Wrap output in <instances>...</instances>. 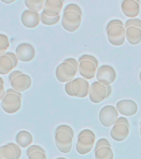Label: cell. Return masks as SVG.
<instances>
[{
    "label": "cell",
    "mask_w": 141,
    "mask_h": 159,
    "mask_svg": "<svg viewBox=\"0 0 141 159\" xmlns=\"http://www.w3.org/2000/svg\"><path fill=\"white\" fill-rule=\"evenodd\" d=\"M64 2L62 0H45L42 13L47 17H55L61 12Z\"/></svg>",
    "instance_id": "cell-16"
},
{
    "label": "cell",
    "mask_w": 141,
    "mask_h": 159,
    "mask_svg": "<svg viewBox=\"0 0 141 159\" xmlns=\"http://www.w3.org/2000/svg\"><path fill=\"white\" fill-rule=\"evenodd\" d=\"M28 159H47L46 155L42 152H36L28 156Z\"/></svg>",
    "instance_id": "cell-29"
},
{
    "label": "cell",
    "mask_w": 141,
    "mask_h": 159,
    "mask_svg": "<svg viewBox=\"0 0 141 159\" xmlns=\"http://www.w3.org/2000/svg\"><path fill=\"white\" fill-rule=\"evenodd\" d=\"M109 42L115 47H121L126 41V29L121 20L112 19L106 27Z\"/></svg>",
    "instance_id": "cell-4"
},
{
    "label": "cell",
    "mask_w": 141,
    "mask_h": 159,
    "mask_svg": "<svg viewBox=\"0 0 141 159\" xmlns=\"http://www.w3.org/2000/svg\"><path fill=\"white\" fill-rule=\"evenodd\" d=\"M79 71V62L74 58H67L56 67L55 76L61 83L72 81Z\"/></svg>",
    "instance_id": "cell-3"
},
{
    "label": "cell",
    "mask_w": 141,
    "mask_h": 159,
    "mask_svg": "<svg viewBox=\"0 0 141 159\" xmlns=\"http://www.w3.org/2000/svg\"><path fill=\"white\" fill-rule=\"evenodd\" d=\"M4 55H6V56H7L8 57H10L11 60L12 61V62H13V64H14V66H17V63H18V59H17V56H16L15 53H12V52H6Z\"/></svg>",
    "instance_id": "cell-31"
},
{
    "label": "cell",
    "mask_w": 141,
    "mask_h": 159,
    "mask_svg": "<svg viewBox=\"0 0 141 159\" xmlns=\"http://www.w3.org/2000/svg\"><path fill=\"white\" fill-rule=\"evenodd\" d=\"M130 134V124L125 117L118 118L111 130V139L117 142H122L127 139Z\"/></svg>",
    "instance_id": "cell-10"
},
{
    "label": "cell",
    "mask_w": 141,
    "mask_h": 159,
    "mask_svg": "<svg viewBox=\"0 0 141 159\" xmlns=\"http://www.w3.org/2000/svg\"><path fill=\"white\" fill-rule=\"evenodd\" d=\"M83 12L79 5L69 3L64 7L62 16L61 24L64 29L69 32H74L81 26Z\"/></svg>",
    "instance_id": "cell-1"
},
{
    "label": "cell",
    "mask_w": 141,
    "mask_h": 159,
    "mask_svg": "<svg viewBox=\"0 0 141 159\" xmlns=\"http://www.w3.org/2000/svg\"><path fill=\"white\" fill-rule=\"evenodd\" d=\"M121 10L125 16L130 19L136 18L140 11L139 0H124L121 2Z\"/></svg>",
    "instance_id": "cell-18"
},
{
    "label": "cell",
    "mask_w": 141,
    "mask_h": 159,
    "mask_svg": "<svg viewBox=\"0 0 141 159\" xmlns=\"http://www.w3.org/2000/svg\"><path fill=\"white\" fill-rule=\"evenodd\" d=\"M139 131H140V136H141V121H140V129H139Z\"/></svg>",
    "instance_id": "cell-38"
},
{
    "label": "cell",
    "mask_w": 141,
    "mask_h": 159,
    "mask_svg": "<svg viewBox=\"0 0 141 159\" xmlns=\"http://www.w3.org/2000/svg\"><path fill=\"white\" fill-rule=\"evenodd\" d=\"M40 17H41V22L45 25H47V26H52V25H55L56 23L59 22V21L60 20V15L59 16H57L55 17H49L45 16L43 13H41L40 14Z\"/></svg>",
    "instance_id": "cell-25"
},
{
    "label": "cell",
    "mask_w": 141,
    "mask_h": 159,
    "mask_svg": "<svg viewBox=\"0 0 141 159\" xmlns=\"http://www.w3.org/2000/svg\"><path fill=\"white\" fill-rule=\"evenodd\" d=\"M16 142L18 146L22 148H27L28 146H31L33 142V137L32 134L28 131H20L17 133L16 135Z\"/></svg>",
    "instance_id": "cell-20"
},
{
    "label": "cell",
    "mask_w": 141,
    "mask_h": 159,
    "mask_svg": "<svg viewBox=\"0 0 141 159\" xmlns=\"http://www.w3.org/2000/svg\"><path fill=\"white\" fill-rule=\"evenodd\" d=\"M2 2L4 3H12V2H14L15 0H10V1H5V0H1Z\"/></svg>",
    "instance_id": "cell-34"
},
{
    "label": "cell",
    "mask_w": 141,
    "mask_h": 159,
    "mask_svg": "<svg viewBox=\"0 0 141 159\" xmlns=\"http://www.w3.org/2000/svg\"><path fill=\"white\" fill-rule=\"evenodd\" d=\"M56 159H67V158H65V157H58V158Z\"/></svg>",
    "instance_id": "cell-37"
},
{
    "label": "cell",
    "mask_w": 141,
    "mask_h": 159,
    "mask_svg": "<svg viewBox=\"0 0 141 159\" xmlns=\"http://www.w3.org/2000/svg\"><path fill=\"white\" fill-rule=\"evenodd\" d=\"M0 84H2V85H4V81H3V80L0 77Z\"/></svg>",
    "instance_id": "cell-35"
},
{
    "label": "cell",
    "mask_w": 141,
    "mask_h": 159,
    "mask_svg": "<svg viewBox=\"0 0 141 159\" xmlns=\"http://www.w3.org/2000/svg\"><path fill=\"white\" fill-rule=\"evenodd\" d=\"M90 84L87 80L78 77L72 81L66 83L64 89L66 94L69 96L77 97V98H85L88 95Z\"/></svg>",
    "instance_id": "cell-6"
},
{
    "label": "cell",
    "mask_w": 141,
    "mask_h": 159,
    "mask_svg": "<svg viewBox=\"0 0 141 159\" xmlns=\"http://www.w3.org/2000/svg\"><path fill=\"white\" fill-rule=\"evenodd\" d=\"M21 21L22 25L27 28H35L39 25L41 22V17L39 12H33L27 9L23 11L21 16Z\"/></svg>",
    "instance_id": "cell-19"
},
{
    "label": "cell",
    "mask_w": 141,
    "mask_h": 159,
    "mask_svg": "<svg viewBox=\"0 0 141 159\" xmlns=\"http://www.w3.org/2000/svg\"><path fill=\"white\" fill-rule=\"evenodd\" d=\"M118 111L113 105H106L99 112V120L101 125L106 128L113 126L118 119Z\"/></svg>",
    "instance_id": "cell-12"
},
{
    "label": "cell",
    "mask_w": 141,
    "mask_h": 159,
    "mask_svg": "<svg viewBox=\"0 0 141 159\" xmlns=\"http://www.w3.org/2000/svg\"><path fill=\"white\" fill-rule=\"evenodd\" d=\"M5 94H6V91H5L4 85L0 84V101H2V99H3Z\"/></svg>",
    "instance_id": "cell-33"
},
{
    "label": "cell",
    "mask_w": 141,
    "mask_h": 159,
    "mask_svg": "<svg viewBox=\"0 0 141 159\" xmlns=\"http://www.w3.org/2000/svg\"><path fill=\"white\" fill-rule=\"evenodd\" d=\"M0 159H16V152L7 144L0 147Z\"/></svg>",
    "instance_id": "cell-23"
},
{
    "label": "cell",
    "mask_w": 141,
    "mask_h": 159,
    "mask_svg": "<svg viewBox=\"0 0 141 159\" xmlns=\"http://www.w3.org/2000/svg\"><path fill=\"white\" fill-rule=\"evenodd\" d=\"M45 152V151L44 149L42 148L41 147L38 146V145H32L30 146L27 150V156L28 157L29 155H31L33 152Z\"/></svg>",
    "instance_id": "cell-27"
},
{
    "label": "cell",
    "mask_w": 141,
    "mask_h": 159,
    "mask_svg": "<svg viewBox=\"0 0 141 159\" xmlns=\"http://www.w3.org/2000/svg\"><path fill=\"white\" fill-rule=\"evenodd\" d=\"M119 114L125 116H132L138 112V105L132 99H122L117 102L116 105Z\"/></svg>",
    "instance_id": "cell-17"
},
{
    "label": "cell",
    "mask_w": 141,
    "mask_h": 159,
    "mask_svg": "<svg viewBox=\"0 0 141 159\" xmlns=\"http://www.w3.org/2000/svg\"><path fill=\"white\" fill-rule=\"evenodd\" d=\"M126 38L130 44L135 46L141 42V20L132 18L127 20L124 25Z\"/></svg>",
    "instance_id": "cell-8"
},
{
    "label": "cell",
    "mask_w": 141,
    "mask_h": 159,
    "mask_svg": "<svg viewBox=\"0 0 141 159\" xmlns=\"http://www.w3.org/2000/svg\"><path fill=\"white\" fill-rule=\"evenodd\" d=\"M54 133V143L58 150L62 153L70 152L74 136L73 129L69 125L62 124L57 127Z\"/></svg>",
    "instance_id": "cell-2"
},
{
    "label": "cell",
    "mask_w": 141,
    "mask_h": 159,
    "mask_svg": "<svg viewBox=\"0 0 141 159\" xmlns=\"http://www.w3.org/2000/svg\"><path fill=\"white\" fill-rule=\"evenodd\" d=\"M45 0H25V4L28 9L33 12H39L43 9Z\"/></svg>",
    "instance_id": "cell-24"
},
{
    "label": "cell",
    "mask_w": 141,
    "mask_h": 159,
    "mask_svg": "<svg viewBox=\"0 0 141 159\" xmlns=\"http://www.w3.org/2000/svg\"><path fill=\"white\" fill-rule=\"evenodd\" d=\"M22 106V96L12 93H6L1 101V107L7 114H15Z\"/></svg>",
    "instance_id": "cell-11"
},
{
    "label": "cell",
    "mask_w": 141,
    "mask_h": 159,
    "mask_svg": "<svg viewBox=\"0 0 141 159\" xmlns=\"http://www.w3.org/2000/svg\"><path fill=\"white\" fill-rule=\"evenodd\" d=\"M95 159H113L114 153L111 147H101L94 151Z\"/></svg>",
    "instance_id": "cell-22"
},
{
    "label": "cell",
    "mask_w": 141,
    "mask_h": 159,
    "mask_svg": "<svg viewBox=\"0 0 141 159\" xmlns=\"http://www.w3.org/2000/svg\"><path fill=\"white\" fill-rule=\"evenodd\" d=\"M101 147H111V144L108 142V140L106 139H99L98 141L96 142V144H95V149H94V151L96 150L99 148H101Z\"/></svg>",
    "instance_id": "cell-28"
},
{
    "label": "cell",
    "mask_w": 141,
    "mask_h": 159,
    "mask_svg": "<svg viewBox=\"0 0 141 159\" xmlns=\"http://www.w3.org/2000/svg\"><path fill=\"white\" fill-rule=\"evenodd\" d=\"M15 54L20 61L29 62L34 59L36 51L34 47L30 43H21L15 50Z\"/></svg>",
    "instance_id": "cell-14"
},
{
    "label": "cell",
    "mask_w": 141,
    "mask_h": 159,
    "mask_svg": "<svg viewBox=\"0 0 141 159\" xmlns=\"http://www.w3.org/2000/svg\"><path fill=\"white\" fill-rule=\"evenodd\" d=\"M139 80H140V82H141V70H140V72H139Z\"/></svg>",
    "instance_id": "cell-36"
},
{
    "label": "cell",
    "mask_w": 141,
    "mask_h": 159,
    "mask_svg": "<svg viewBox=\"0 0 141 159\" xmlns=\"http://www.w3.org/2000/svg\"><path fill=\"white\" fill-rule=\"evenodd\" d=\"M96 81L108 86L116 79V70L113 67L108 65H102L99 67L96 73Z\"/></svg>",
    "instance_id": "cell-13"
},
{
    "label": "cell",
    "mask_w": 141,
    "mask_h": 159,
    "mask_svg": "<svg viewBox=\"0 0 141 159\" xmlns=\"http://www.w3.org/2000/svg\"><path fill=\"white\" fill-rule=\"evenodd\" d=\"M96 135L90 129H83L78 135L76 150L80 155L88 153L93 148Z\"/></svg>",
    "instance_id": "cell-7"
},
{
    "label": "cell",
    "mask_w": 141,
    "mask_h": 159,
    "mask_svg": "<svg viewBox=\"0 0 141 159\" xmlns=\"http://www.w3.org/2000/svg\"><path fill=\"white\" fill-rule=\"evenodd\" d=\"M22 71H19V70H14V71H12L10 73L9 76H8V80H9V81H11L14 77H16L17 75H18L22 74Z\"/></svg>",
    "instance_id": "cell-32"
},
{
    "label": "cell",
    "mask_w": 141,
    "mask_h": 159,
    "mask_svg": "<svg viewBox=\"0 0 141 159\" xmlns=\"http://www.w3.org/2000/svg\"><path fill=\"white\" fill-rule=\"evenodd\" d=\"M7 145L12 147V148L14 149L15 152H16V159H19L22 156V149H21L20 146H18L16 143H7Z\"/></svg>",
    "instance_id": "cell-30"
},
{
    "label": "cell",
    "mask_w": 141,
    "mask_h": 159,
    "mask_svg": "<svg viewBox=\"0 0 141 159\" xmlns=\"http://www.w3.org/2000/svg\"><path fill=\"white\" fill-rule=\"evenodd\" d=\"M79 72L82 78L92 80L95 77L97 70L98 61L96 57L91 55H82L79 58Z\"/></svg>",
    "instance_id": "cell-5"
},
{
    "label": "cell",
    "mask_w": 141,
    "mask_h": 159,
    "mask_svg": "<svg viewBox=\"0 0 141 159\" xmlns=\"http://www.w3.org/2000/svg\"><path fill=\"white\" fill-rule=\"evenodd\" d=\"M13 68H15L14 64L10 57L6 55L0 56V75L9 74Z\"/></svg>",
    "instance_id": "cell-21"
},
{
    "label": "cell",
    "mask_w": 141,
    "mask_h": 159,
    "mask_svg": "<svg viewBox=\"0 0 141 159\" xmlns=\"http://www.w3.org/2000/svg\"><path fill=\"white\" fill-rule=\"evenodd\" d=\"M32 78L28 75L23 74V73L14 77L10 81L12 89H15L16 91L19 93L24 92L30 89V87L32 86Z\"/></svg>",
    "instance_id": "cell-15"
},
{
    "label": "cell",
    "mask_w": 141,
    "mask_h": 159,
    "mask_svg": "<svg viewBox=\"0 0 141 159\" xmlns=\"http://www.w3.org/2000/svg\"><path fill=\"white\" fill-rule=\"evenodd\" d=\"M8 47H9L8 37L6 35L0 33V56H3Z\"/></svg>",
    "instance_id": "cell-26"
},
{
    "label": "cell",
    "mask_w": 141,
    "mask_h": 159,
    "mask_svg": "<svg viewBox=\"0 0 141 159\" xmlns=\"http://www.w3.org/2000/svg\"><path fill=\"white\" fill-rule=\"evenodd\" d=\"M111 94V87L95 81L92 83L89 89V99L94 104H99L110 97Z\"/></svg>",
    "instance_id": "cell-9"
}]
</instances>
